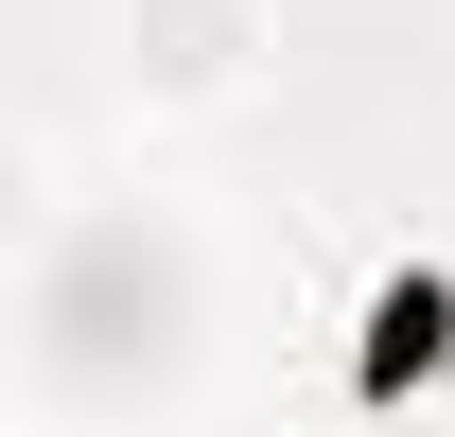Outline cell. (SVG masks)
Returning a JSON list of instances; mask_svg holds the SVG:
<instances>
[{"label": "cell", "mask_w": 455, "mask_h": 437, "mask_svg": "<svg viewBox=\"0 0 455 437\" xmlns=\"http://www.w3.org/2000/svg\"><path fill=\"white\" fill-rule=\"evenodd\" d=\"M263 53H281V0H123V106H158V123L245 106Z\"/></svg>", "instance_id": "obj_1"}]
</instances>
